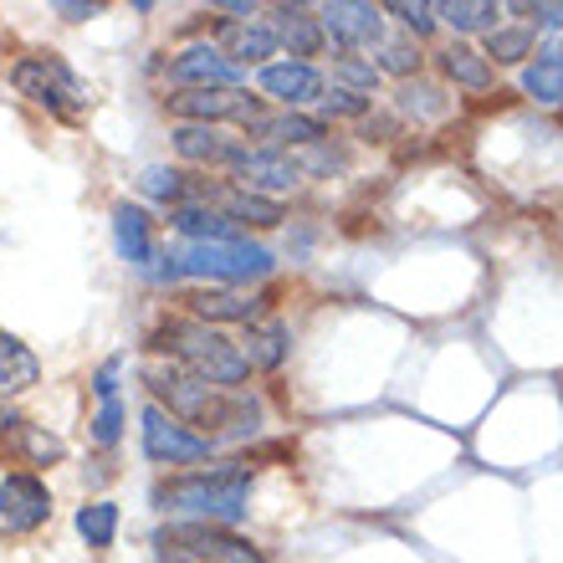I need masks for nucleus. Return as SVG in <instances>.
<instances>
[{
  "label": "nucleus",
  "instance_id": "13",
  "mask_svg": "<svg viewBox=\"0 0 563 563\" xmlns=\"http://www.w3.org/2000/svg\"><path fill=\"white\" fill-rule=\"evenodd\" d=\"M262 92H272L277 103L287 108H302V103H318L323 98V77L312 62H267L262 73H256Z\"/></svg>",
  "mask_w": 563,
  "mask_h": 563
},
{
  "label": "nucleus",
  "instance_id": "26",
  "mask_svg": "<svg viewBox=\"0 0 563 563\" xmlns=\"http://www.w3.org/2000/svg\"><path fill=\"white\" fill-rule=\"evenodd\" d=\"M77 533L88 538V549H108L113 533H119V507L113 503H92L77 512Z\"/></svg>",
  "mask_w": 563,
  "mask_h": 563
},
{
  "label": "nucleus",
  "instance_id": "7",
  "mask_svg": "<svg viewBox=\"0 0 563 563\" xmlns=\"http://www.w3.org/2000/svg\"><path fill=\"white\" fill-rule=\"evenodd\" d=\"M216 451L210 435L200 430H185L179 420H169L159 405H148L144 410V456L159 461V466H185V461H206Z\"/></svg>",
  "mask_w": 563,
  "mask_h": 563
},
{
  "label": "nucleus",
  "instance_id": "29",
  "mask_svg": "<svg viewBox=\"0 0 563 563\" xmlns=\"http://www.w3.org/2000/svg\"><path fill=\"white\" fill-rule=\"evenodd\" d=\"M379 67L395 77H410L420 67V52L416 42H379Z\"/></svg>",
  "mask_w": 563,
  "mask_h": 563
},
{
  "label": "nucleus",
  "instance_id": "27",
  "mask_svg": "<svg viewBox=\"0 0 563 563\" xmlns=\"http://www.w3.org/2000/svg\"><path fill=\"white\" fill-rule=\"evenodd\" d=\"M528 52H533V31L528 26H507L487 36V57H497V62H522Z\"/></svg>",
  "mask_w": 563,
  "mask_h": 563
},
{
  "label": "nucleus",
  "instance_id": "14",
  "mask_svg": "<svg viewBox=\"0 0 563 563\" xmlns=\"http://www.w3.org/2000/svg\"><path fill=\"white\" fill-rule=\"evenodd\" d=\"M113 246H119V256L139 272H154V262H159L154 221H148L139 206H113Z\"/></svg>",
  "mask_w": 563,
  "mask_h": 563
},
{
  "label": "nucleus",
  "instance_id": "32",
  "mask_svg": "<svg viewBox=\"0 0 563 563\" xmlns=\"http://www.w3.org/2000/svg\"><path fill=\"white\" fill-rule=\"evenodd\" d=\"M389 15H400L416 36H426V31L435 26V5H410V0H395V5H389Z\"/></svg>",
  "mask_w": 563,
  "mask_h": 563
},
{
  "label": "nucleus",
  "instance_id": "8",
  "mask_svg": "<svg viewBox=\"0 0 563 563\" xmlns=\"http://www.w3.org/2000/svg\"><path fill=\"white\" fill-rule=\"evenodd\" d=\"M169 113H179V119H190V123H206V129H216V123H225V119H236V123L262 119V108H256V98L246 88L175 92V98H169Z\"/></svg>",
  "mask_w": 563,
  "mask_h": 563
},
{
  "label": "nucleus",
  "instance_id": "33",
  "mask_svg": "<svg viewBox=\"0 0 563 563\" xmlns=\"http://www.w3.org/2000/svg\"><path fill=\"white\" fill-rule=\"evenodd\" d=\"M333 77H343V82H354V88H364V92H374V82H379V67H364V62H354V57H343L339 67H333ZM349 88V92H354Z\"/></svg>",
  "mask_w": 563,
  "mask_h": 563
},
{
  "label": "nucleus",
  "instance_id": "17",
  "mask_svg": "<svg viewBox=\"0 0 563 563\" xmlns=\"http://www.w3.org/2000/svg\"><path fill=\"white\" fill-rule=\"evenodd\" d=\"M185 302H190V312L195 318H200V323H256V318H262V302H256V297H246V292H190L185 297Z\"/></svg>",
  "mask_w": 563,
  "mask_h": 563
},
{
  "label": "nucleus",
  "instance_id": "23",
  "mask_svg": "<svg viewBox=\"0 0 563 563\" xmlns=\"http://www.w3.org/2000/svg\"><path fill=\"white\" fill-rule=\"evenodd\" d=\"M287 339H292V333H287V323H277V318H272V323H252V339H246L241 354H246L252 369H277L282 358H287Z\"/></svg>",
  "mask_w": 563,
  "mask_h": 563
},
{
  "label": "nucleus",
  "instance_id": "11",
  "mask_svg": "<svg viewBox=\"0 0 563 563\" xmlns=\"http://www.w3.org/2000/svg\"><path fill=\"white\" fill-rule=\"evenodd\" d=\"M236 175H241V190H252V195H262V200H272V195L297 190L302 164H297L287 148H246V159L236 164Z\"/></svg>",
  "mask_w": 563,
  "mask_h": 563
},
{
  "label": "nucleus",
  "instance_id": "18",
  "mask_svg": "<svg viewBox=\"0 0 563 563\" xmlns=\"http://www.w3.org/2000/svg\"><path fill=\"white\" fill-rule=\"evenodd\" d=\"M36 379H42V364H36V354H31V349L15 339V333H0V400L26 395Z\"/></svg>",
  "mask_w": 563,
  "mask_h": 563
},
{
  "label": "nucleus",
  "instance_id": "35",
  "mask_svg": "<svg viewBox=\"0 0 563 563\" xmlns=\"http://www.w3.org/2000/svg\"><path fill=\"white\" fill-rule=\"evenodd\" d=\"M119 369H123V358H108L103 369H98V400H119Z\"/></svg>",
  "mask_w": 563,
  "mask_h": 563
},
{
  "label": "nucleus",
  "instance_id": "24",
  "mask_svg": "<svg viewBox=\"0 0 563 563\" xmlns=\"http://www.w3.org/2000/svg\"><path fill=\"white\" fill-rule=\"evenodd\" d=\"M522 88L533 92L538 103H563V52L538 57L528 73H522Z\"/></svg>",
  "mask_w": 563,
  "mask_h": 563
},
{
  "label": "nucleus",
  "instance_id": "31",
  "mask_svg": "<svg viewBox=\"0 0 563 563\" xmlns=\"http://www.w3.org/2000/svg\"><path fill=\"white\" fill-rule=\"evenodd\" d=\"M119 430H123V405L119 400H103V410L92 416V441L113 445V441H119Z\"/></svg>",
  "mask_w": 563,
  "mask_h": 563
},
{
  "label": "nucleus",
  "instance_id": "12",
  "mask_svg": "<svg viewBox=\"0 0 563 563\" xmlns=\"http://www.w3.org/2000/svg\"><path fill=\"white\" fill-rule=\"evenodd\" d=\"M169 82H179V92H200V88H236L241 67L231 57H221L216 46H185L169 62Z\"/></svg>",
  "mask_w": 563,
  "mask_h": 563
},
{
  "label": "nucleus",
  "instance_id": "22",
  "mask_svg": "<svg viewBox=\"0 0 563 563\" xmlns=\"http://www.w3.org/2000/svg\"><path fill=\"white\" fill-rule=\"evenodd\" d=\"M441 73L456 82V88H472V92H487L492 88V62L482 57V52H472V46H445L441 52Z\"/></svg>",
  "mask_w": 563,
  "mask_h": 563
},
{
  "label": "nucleus",
  "instance_id": "3",
  "mask_svg": "<svg viewBox=\"0 0 563 563\" xmlns=\"http://www.w3.org/2000/svg\"><path fill=\"white\" fill-rule=\"evenodd\" d=\"M246 497H252V466H221V472H200V476H179V482H164L154 492V503L164 512H190L200 522H236L246 512Z\"/></svg>",
  "mask_w": 563,
  "mask_h": 563
},
{
  "label": "nucleus",
  "instance_id": "34",
  "mask_svg": "<svg viewBox=\"0 0 563 563\" xmlns=\"http://www.w3.org/2000/svg\"><path fill=\"white\" fill-rule=\"evenodd\" d=\"M323 108L328 113H349V119H358V113L369 108V98H364V92H349V88H333L323 98Z\"/></svg>",
  "mask_w": 563,
  "mask_h": 563
},
{
  "label": "nucleus",
  "instance_id": "1",
  "mask_svg": "<svg viewBox=\"0 0 563 563\" xmlns=\"http://www.w3.org/2000/svg\"><path fill=\"white\" fill-rule=\"evenodd\" d=\"M148 389H154V400L169 420L179 426H206L210 441L216 435H246V430L262 426V400H252L246 389H221V385H206V379H195L185 374L179 364H148Z\"/></svg>",
  "mask_w": 563,
  "mask_h": 563
},
{
  "label": "nucleus",
  "instance_id": "28",
  "mask_svg": "<svg viewBox=\"0 0 563 563\" xmlns=\"http://www.w3.org/2000/svg\"><path fill=\"white\" fill-rule=\"evenodd\" d=\"M231 52H236L241 62H262L277 52V36H272L267 26H241L236 36H231Z\"/></svg>",
  "mask_w": 563,
  "mask_h": 563
},
{
  "label": "nucleus",
  "instance_id": "19",
  "mask_svg": "<svg viewBox=\"0 0 563 563\" xmlns=\"http://www.w3.org/2000/svg\"><path fill=\"white\" fill-rule=\"evenodd\" d=\"M206 206L216 210L221 206V216L225 221H252V225H277L282 221V206L277 200H262V195H252V190H206Z\"/></svg>",
  "mask_w": 563,
  "mask_h": 563
},
{
  "label": "nucleus",
  "instance_id": "5",
  "mask_svg": "<svg viewBox=\"0 0 563 563\" xmlns=\"http://www.w3.org/2000/svg\"><path fill=\"white\" fill-rule=\"evenodd\" d=\"M185 277H210V282H256V277H267L277 262H272L267 246H252L246 236L236 241H185L175 252Z\"/></svg>",
  "mask_w": 563,
  "mask_h": 563
},
{
  "label": "nucleus",
  "instance_id": "10",
  "mask_svg": "<svg viewBox=\"0 0 563 563\" xmlns=\"http://www.w3.org/2000/svg\"><path fill=\"white\" fill-rule=\"evenodd\" d=\"M323 36H333L339 46H379L385 42V11L364 5V0H333L318 11Z\"/></svg>",
  "mask_w": 563,
  "mask_h": 563
},
{
  "label": "nucleus",
  "instance_id": "25",
  "mask_svg": "<svg viewBox=\"0 0 563 563\" xmlns=\"http://www.w3.org/2000/svg\"><path fill=\"white\" fill-rule=\"evenodd\" d=\"M435 15H445L456 31H497V5L492 0H445V5H435Z\"/></svg>",
  "mask_w": 563,
  "mask_h": 563
},
{
  "label": "nucleus",
  "instance_id": "36",
  "mask_svg": "<svg viewBox=\"0 0 563 563\" xmlns=\"http://www.w3.org/2000/svg\"><path fill=\"white\" fill-rule=\"evenodd\" d=\"M57 11L67 15V21H88V15H98L103 5H57Z\"/></svg>",
  "mask_w": 563,
  "mask_h": 563
},
{
  "label": "nucleus",
  "instance_id": "16",
  "mask_svg": "<svg viewBox=\"0 0 563 563\" xmlns=\"http://www.w3.org/2000/svg\"><path fill=\"white\" fill-rule=\"evenodd\" d=\"M267 31L277 36V46H292V57H318V46H323V26H318V15L302 11V5H277L267 21Z\"/></svg>",
  "mask_w": 563,
  "mask_h": 563
},
{
  "label": "nucleus",
  "instance_id": "6",
  "mask_svg": "<svg viewBox=\"0 0 563 563\" xmlns=\"http://www.w3.org/2000/svg\"><path fill=\"white\" fill-rule=\"evenodd\" d=\"M154 543H159L164 553H185V559H195V563H267L262 549H252L246 538L225 533L216 522H179V528H164Z\"/></svg>",
  "mask_w": 563,
  "mask_h": 563
},
{
  "label": "nucleus",
  "instance_id": "15",
  "mask_svg": "<svg viewBox=\"0 0 563 563\" xmlns=\"http://www.w3.org/2000/svg\"><path fill=\"white\" fill-rule=\"evenodd\" d=\"M175 148H179V159H190V164H225V169H236V164L246 159V148H241L236 139L221 134V129H206V123H179V129H175Z\"/></svg>",
  "mask_w": 563,
  "mask_h": 563
},
{
  "label": "nucleus",
  "instance_id": "30",
  "mask_svg": "<svg viewBox=\"0 0 563 563\" xmlns=\"http://www.w3.org/2000/svg\"><path fill=\"white\" fill-rule=\"evenodd\" d=\"M144 190L154 200H179L185 195V175L179 169H144Z\"/></svg>",
  "mask_w": 563,
  "mask_h": 563
},
{
  "label": "nucleus",
  "instance_id": "20",
  "mask_svg": "<svg viewBox=\"0 0 563 563\" xmlns=\"http://www.w3.org/2000/svg\"><path fill=\"white\" fill-rule=\"evenodd\" d=\"M169 225H175L185 241H236L241 236V225L225 221L221 210H210V206H179L175 216H169Z\"/></svg>",
  "mask_w": 563,
  "mask_h": 563
},
{
  "label": "nucleus",
  "instance_id": "4",
  "mask_svg": "<svg viewBox=\"0 0 563 563\" xmlns=\"http://www.w3.org/2000/svg\"><path fill=\"white\" fill-rule=\"evenodd\" d=\"M11 88L21 92L26 103L46 108V113H57V119H82V108H88V88H82V77H77L62 57H52V52L15 62V67H11Z\"/></svg>",
  "mask_w": 563,
  "mask_h": 563
},
{
  "label": "nucleus",
  "instance_id": "21",
  "mask_svg": "<svg viewBox=\"0 0 563 563\" xmlns=\"http://www.w3.org/2000/svg\"><path fill=\"white\" fill-rule=\"evenodd\" d=\"M252 134L277 148V144H323L328 129L318 119H302V113H277V119H256Z\"/></svg>",
  "mask_w": 563,
  "mask_h": 563
},
{
  "label": "nucleus",
  "instance_id": "2",
  "mask_svg": "<svg viewBox=\"0 0 563 563\" xmlns=\"http://www.w3.org/2000/svg\"><path fill=\"white\" fill-rule=\"evenodd\" d=\"M154 349L169 354L185 374L206 379V385H221V389H241V379L252 374L246 354L236 343L225 339L221 328L200 323V318H169V323L154 328Z\"/></svg>",
  "mask_w": 563,
  "mask_h": 563
},
{
  "label": "nucleus",
  "instance_id": "9",
  "mask_svg": "<svg viewBox=\"0 0 563 563\" xmlns=\"http://www.w3.org/2000/svg\"><path fill=\"white\" fill-rule=\"evenodd\" d=\"M46 518H52V492L42 476L11 472L0 482V528L5 533H36Z\"/></svg>",
  "mask_w": 563,
  "mask_h": 563
}]
</instances>
